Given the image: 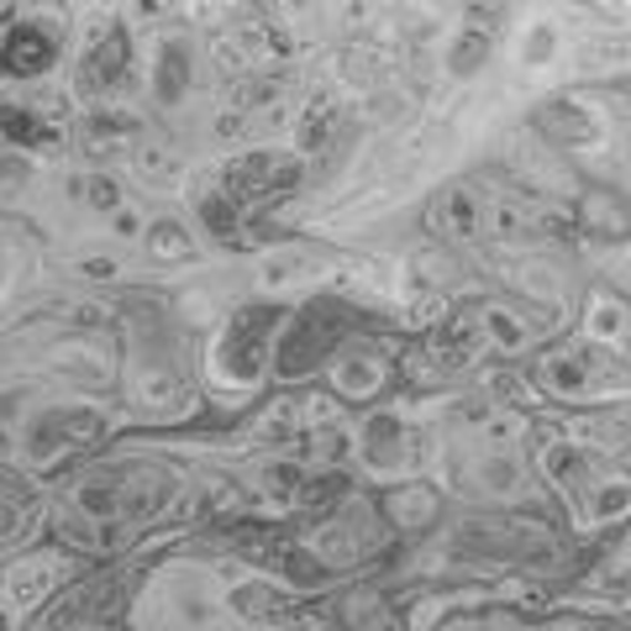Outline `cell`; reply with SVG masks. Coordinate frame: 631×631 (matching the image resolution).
Wrapping results in <instances>:
<instances>
[{"instance_id":"1","label":"cell","mask_w":631,"mask_h":631,"mask_svg":"<svg viewBox=\"0 0 631 631\" xmlns=\"http://www.w3.org/2000/svg\"><path fill=\"white\" fill-rule=\"evenodd\" d=\"M100 432H106V415L90 411V405H48V411H38L27 421L21 453H27V463H38V469H59L74 453L96 448Z\"/></svg>"},{"instance_id":"2","label":"cell","mask_w":631,"mask_h":631,"mask_svg":"<svg viewBox=\"0 0 631 631\" xmlns=\"http://www.w3.org/2000/svg\"><path fill=\"white\" fill-rule=\"evenodd\" d=\"M337 348H342V311H337L332 300H316V306L290 316V327L279 337L274 369H279V379H300V374H311L316 363H327Z\"/></svg>"},{"instance_id":"3","label":"cell","mask_w":631,"mask_h":631,"mask_svg":"<svg viewBox=\"0 0 631 631\" xmlns=\"http://www.w3.org/2000/svg\"><path fill=\"white\" fill-rule=\"evenodd\" d=\"M279 321L274 306H258V311H237L227 321V332L211 348V379L217 384H258L263 374V353H269V327Z\"/></svg>"},{"instance_id":"4","label":"cell","mask_w":631,"mask_h":631,"mask_svg":"<svg viewBox=\"0 0 631 631\" xmlns=\"http://www.w3.org/2000/svg\"><path fill=\"white\" fill-rule=\"evenodd\" d=\"M300 163L296 153H274V148H258V153H242L227 163V174H221V190L242 206V211H253L263 200H279L290 196L300 184Z\"/></svg>"},{"instance_id":"5","label":"cell","mask_w":631,"mask_h":631,"mask_svg":"<svg viewBox=\"0 0 631 631\" xmlns=\"http://www.w3.org/2000/svg\"><path fill=\"white\" fill-rule=\"evenodd\" d=\"M63 59V27L42 17H21L0 32V79H38L59 69Z\"/></svg>"},{"instance_id":"6","label":"cell","mask_w":631,"mask_h":631,"mask_svg":"<svg viewBox=\"0 0 631 631\" xmlns=\"http://www.w3.org/2000/svg\"><path fill=\"white\" fill-rule=\"evenodd\" d=\"M127 84H132V32L121 21H106L79 59V96H117Z\"/></svg>"},{"instance_id":"7","label":"cell","mask_w":631,"mask_h":631,"mask_svg":"<svg viewBox=\"0 0 631 631\" xmlns=\"http://www.w3.org/2000/svg\"><path fill=\"white\" fill-rule=\"evenodd\" d=\"M379 515L390 521L394 532H432L437 521H442V500H437L432 484H394V490L379 494Z\"/></svg>"},{"instance_id":"8","label":"cell","mask_w":631,"mask_h":631,"mask_svg":"<svg viewBox=\"0 0 631 631\" xmlns=\"http://www.w3.org/2000/svg\"><path fill=\"white\" fill-rule=\"evenodd\" d=\"M384 379H390V363L379 353H369V348L332 353V390L342 394V400H353V405L374 400V394L384 390Z\"/></svg>"},{"instance_id":"9","label":"cell","mask_w":631,"mask_h":631,"mask_svg":"<svg viewBox=\"0 0 631 631\" xmlns=\"http://www.w3.org/2000/svg\"><path fill=\"white\" fill-rule=\"evenodd\" d=\"M579 227H584L594 242H621V237H631V200L621 196V190L594 184V190H584V200H579Z\"/></svg>"},{"instance_id":"10","label":"cell","mask_w":631,"mask_h":631,"mask_svg":"<svg viewBox=\"0 0 631 631\" xmlns=\"http://www.w3.org/2000/svg\"><path fill=\"white\" fill-rule=\"evenodd\" d=\"M0 142H11V148H27V153H53L63 142V132L53 127L48 117L38 111H27V106H11V100H0Z\"/></svg>"},{"instance_id":"11","label":"cell","mask_w":631,"mask_h":631,"mask_svg":"<svg viewBox=\"0 0 631 631\" xmlns=\"http://www.w3.org/2000/svg\"><path fill=\"white\" fill-rule=\"evenodd\" d=\"M153 96L158 106H179L190 96V42L184 38H163L153 59Z\"/></svg>"},{"instance_id":"12","label":"cell","mask_w":631,"mask_h":631,"mask_svg":"<svg viewBox=\"0 0 631 631\" xmlns=\"http://www.w3.org/2000/svg\"><path fill=\"white\" fill-rule=\"evenodd\" d=\"M142 121L132 111H96V117H84V148L90 153H106V148H127V142L138 138Z\"/></svg>"},{"instance_id":"13","label":"cell","mask_w":631,"mask_h":631,"mask_svg":"<svg viewBox=\"0 0 631 631\" xmlns=\"http://www.w3.org/2000/svg\"><path fill=\"white\" fill-rule=\"evenodd\" d=\"M537 121H542V132H548L552 142H594V117L579 111L573 100H552Z\"/></svg>"},{"instance_id":"14","label":"cell","mask_w":631,"mask_h":631,"mask_svg":"<svg viewBox=\"0 0 631 631\" xmlns=\"http://www.w3.org/2000/svg\"><path fill=\"white\" fill-rule=\"evenodd\" d=\"M142 242H148V258L153 263H190L196 258V242H190V232L179 227V221H153L148 232H142Z\"/></svg>"},{"instance_id":"15","label":"cell","mask_w":631,"mask_h":631,"mask_svg":"<svg viewBox=\"0 0 631 631\" xmlns=\"http://www.w3.org/2000/svg\"><path fill=\"white\" fill-rule=\"evenodd\" d=\"M490 32L484 27H463L453 42H448V74H458V79H469V74H479L484 69V59H490Z\"/></svg>"},{"instance_id":"16","label":"cell","mask_w":631,"mask_h":631,"mask_svg":"<svg viewBox=\"0 0 631 631\" xmlns=\"http://www.w3.org/2000/svg\"><path fill=\"white\" fill-rule=\"evenodd\" d=\"M242 217H248V211H242V206H237V200L227 196L221 184L200 196V221H206V227H211L221 242H237V237H242Z\"/></svg>"},{"instance_id":"17","label":"cell","mask_w":631,"mask_h":631,"mask_svg":"<svg viewBox=\"0 0 631 631\" xmlns=\"http://www.w3.org/2000/svg\"><path fill=\"white\" fill-rule=\"evenodd\" d=\"M363 453H369L374 469H394L400 463V421L394 415H374L363 427Z\"/></svg>"},{"instance_id":"18","label":"cell","mask_w":631,"mask_h":631,"mask_svg":"<svg viewBox=\"0 0 631 631\" xmlns=\"http://www.w3.org/2000/svg\"><path fill=\"white\" fill-rule=\"evenodd\" d=\"M479 321H484V337H490L494 348H505V353H521V348H527V327H521L511 311H500V306H479Z\"/></svg>"},{"instance_id":"19","label":"cell","mask_w":631,"mask_h":631,"mask_svg":"<svg viewBox=\"0 0 631 631\" xmlns=\"http://www.w3.org/2000/svg\"><path fill=\"white\" fill-rule=\"evenodd\" d=\"M542 384L558 390V394H579V390H584V369H579V358H573V353L542 358Z\"/></svg>"},{"instance_id":"20","label":"cell","mask_w":631,"mask_h":631,"mask_svg":"<svg viewBox=\"0 0 631 631\" xmlns=\"http://www.w3.org/2000/svg\"><path fill=\"white\" fill-rule=\"evenodd\" d=\"M21 527H27V494H21V484H11L0 473V542H11Z\"/></svg>"},{"instance_id":"21","label":"cell","mask_w":631,"mask_h":631,"mask_svg":"<svg viewBox=\"0 0 631 631\" xmlns=\"http://www.w3.org/2000/svg\"><path fill=\"white\" fill-rule=\"evenodd\" d=\"M448 227H453L458 237L479 232V196H473V190H453V196H448Z\"/></svg>"},{"instance_id":"22","label":"cell","mask_w":631,"mask_h":631,"mask_svg":"<svg viewBox=\"0 0 631 631\" xmlns=\"http://www.w3.org/2000/svg\"><path fill=\"white\" fill-rule=\"evenodd\" d=\"M79 190H84V200H90L96 211H121V190H117V184H111V179L84 174V184H79Z\"/></svg>"},{"instance_id":"23","label":"cell","mask_w":631,"mask_h":631,"mask_svg":"<svg viewBox=\"0 0 631 631\" xmlns=\"http://www.w3.org/2000/svg\"><path fill=\"white\" fill-rule=\"evenodd\" d=\"M242 111H258V106H269V100H279V79L274 74H258V79H248V90H242Z\"/></svg>"},{"instance_id":"24","label":"cell","mask_w":631,"mask_h":631,"mask_svg":"<svg viewBox=\"0 0 631 631\" xmlns=\"http://www.w3.org/2000/svg\"><path fill=\"white\" fill-rule=\"evenodd\" d=\"M138 6H142V11H158V6H163V0H138Z\"/></svg>"},{"instance_id":"25","label":"cell","mask_w":631,"mask_h":631,"mask_svg":"<svg viewBox=\"0 0 631 631\" xmlns=\"http://www.w3.org/2000/svg\"><path fill=\"white\" fill-rule=\"evenodd\" d=\"M6 621H11V615H6V611H0V627H6Z\"/></svg>"},{"instance_id":"26","label":"cell","mask_w":631,"mask_h":631,"mask_svg":"<svg viewBox=\"0 0 631 631\" xmlns=\"http://www.w3.org/2000/svg\"><path fill=\"white\" fill-rule=\"evenodd\" d=\"M0 169H6V158H0Z\"/></svg>"}]
</instances>
